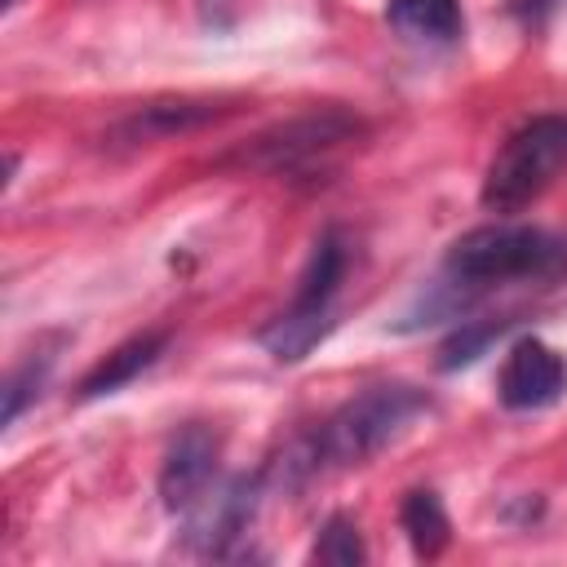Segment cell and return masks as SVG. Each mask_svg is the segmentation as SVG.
I'll return each instance as SVG.
<instances>
[{"label": "cell", "mask_w": 567, "mask_h": 567, "mask_svg": "<svg viewBox=\"0 0 567 567\" xmlns=\"http://www.w3.org/2000/svg\"><path fill=\"white\" fill-rule=\"evenodd\" d=\"M567 275V239L545 230V226H523V221H492L465 230L447 257H443V279L434 284L425 301V323L465 310L474 297L505 288V284H554Z\"/></svg>", "instance_id": "6da1fadb"}, {"label": "cell", "mask_w": 567, "mask_h": 567, "mask_svg": "<svg viewBox=\"0 0 567 567\" xmlns=\"http://www.w3.org/2000/svg\"><path fill=\"white\" fill-rule=\"evenodd\" d=\"M421 412H430V394L416 385H372L363 394H354L350 403H341L323 430L315 434L310 452H306V470H346V465H363L372 461L381 447H390Z\"/></svg>", "instance_id": "7a4b0ae2"}, {"label": "cell", "mask_w": 567, "mask_h": 567, "mask_svg": "<svg viewBox=\"0 0 567 567\" xmlns=\"http://www.w3.org/2000/svg\"><path fill=\"white\" fill-rule=\"evenodd\" d=\"M350 266V244L341 230H323L310 248V261L292 288V301L261 328V346L279 359V363H297L306 359L332 328V310H337V292Z\"/></svg>", "instance_id": "3957f363"}, {"label": "cell", "mask_w": 567, "mask_h": 567, "mask_svg": "<svg viewBox=\"0 0 567 567\" xmlns=\"http://www.w3.org/2000/svg\"><path fill=\"white\" fill-rule=\"evenodd\" d=\"M567 168V115H536L514 128L483 173V208L509 217L540 199Z\"/></svg>", "instance_id": "277c9868"}, {"label": "cell", "mask_w": 567, "mask_h": 567, "mask_svg": "<svg viewBox=\"0 0 567 567\" xmlns=\"http://www.w3.org/2000/svg\"><path fill=\"white\" fill-rule=\"evenodd\" d=\"M359 137V120L346 111H315V115H297L284 120L266 133H257L252 142L239 146L235 164L257 168V173H301L323 164L332 151H341L346 142Z\"/></svg>", "instance_id": "5b68a950"}, {"label": "cell", "mask_w": 567, "mask_h": 567, "mask_svg": "<svg viewBox=\"0 0 567 567\" xmlns=\"http://www.w3.org/2000/svg\"><path fill=\"white\" fill-rule=\"evenodd\" d=\"M567 394V359L540 337H523L509 346L496 372V399L509 412H540Z\"/></svg>", "instance_id": "8992f818"}, {"label": "cell", "mask_w": 567, "mask_h": 567, "mask_svg": "<svg viewBox=\"0 0 567 567\" xmlns=\"http://www.w3.org/2000/svg\"><path fill=\"white\" fill-rule=\"evenodd\" d=\"M217 487V439L204 425H186L159 465V501L168 514H190Z\"/></svg>", "instance_id": "52a82bcc"}, {"label": "cell", "mask_w": 567, "mask_h": 567, "mask_svg": "<svg viewBox=\"0 0 567 567\" xmlns=\"http://www.w3.org/2000/svg\"><path fill=\"white\" fill-rule=\"evenodd\" d=\"M257 514V478H230L217 483L195 509H190V540L204 554H230V545L248 532Z\"/></svg>", "instance_id": "ba28073f"}, {"label": "cell", "mask_w": 567, "mask_h": 567, "mask_svg": "<svg viewBox=\"0 0 567 567\" xmlns=\"http://www.w3.org/2000/svg\"><path fill=\"white\" fill-rule=\"evenodd\" d=\"M164 346H168V332H137V337H128L124 346H115L84 381H80V399H102V394H115V390H124L128 381H137L146 368H155L159 363V354H164Z\"/></svg>", "instance_id": "9c48e42d"}, {"label": "cell", "mask_w": 567, "mask_h": 567, "mask_svg": "<svg viewBox=\"0 0 567 567\" xmlns=\"http://www.w3.org/2000/svg\"><path fill=\"white\" fill-rule=\"evenodd\" d=\"M385 22L412 44H456L465 31V13L456 0H390Z\"/></svg>", "instance_id": "30bf717a"}, {"label": "cell", "mask_w": 567, "mask_h": 567, "mask_svg": "<svg viewBox=\"0 0 567 567\" xmlns=\"http://www.w3.org/2000/svg\"><path fill=\"white\" fill-rule=\"evenodd\" d=\"M217 102H199V97H177V102H151L137 115H128L115 137L124 142H155V137H173V133H190L208 120H217Z\"/></svg>", "instance_id": "8fae6325"}, {"label": "cell", "mask_w": 567, "mask_h": 567, "mask_svg": "<svg viewBox=\"0 0 567 567\" xmlns=\"http://www.w3.org/2000/svg\"><path fill=\"white\" fill-rule=\"evenodd\" d=\"M399 523L416 549V558H439L452 540V523H447V509L443 501L430 492V487H416L403 496V509H399Z\"/></svg>", "instance_id": "7c38bea8"}, {"label": "cell", "mask_w": 567, "mask_h": 567, "mask_svg": "<svg viewBox=\"0 0 567 567\" xmlns=\"http://www.w3.org/2000/svg\"><path fill=\"white\" fill-rule=\"evenodd\" d=\"M310 558H315V563H328V567H354V563L368 558V549H363L359 527H354L346 514H332V518L323 523V532H319Z\"/></svg>", "instance_id": "4fadbf2b"}, {"label": "cell", "mask_w": 567, "mask_h": 567, "mask_svg": "<svg viewBox=\"0 0 567 567\" xmlns=\"http://www.w3.org/2000/svg\"><path fill=\"white\" fill-rule=\"evenodd\" d=\"M49 368H53V354H27L13 372H9V381H4V425H13L18 416H22V408L40 394V385H44V377H49Z\"/></svg>", "instance_id": "5bb4252c"}, {"label": "cell", "mask_w": 567, "mask_h": 567, "mask_svg": "<svg viewBox=\"0 0 567 567\" xmlns=\"http://www.w3.org/2000/svg\"><path fill=\"white\" fill-rule=\"evenodd\" d=\"M492 337H501V323L492 328V323H474V328H461L447 346H443V354H439V368H461V363H474L478 354H483V346L492 341Z\"/></svg>", "instance_id": "9a60e30c"}, {"label": "cell", "mask_w": 567, "mask_h": 567, "mask_svg": "<svg viewBox=\"0 0 567 567\" xmlns=\"http://www.w3.org/2000/svg\"><path fill=\"white\" fill-rule=\"evenodd\" d=\"M235 9L239 0H199V18L213 27V31H226L235 22Z\"/></svg>", "instance_id": "2e32d148"}, {"label": "cell", "mask_w": 567, "mask_h": 567, "mask_svg": "<svg viewBox=\"0 0 567 567\" xmlns=\"http://www.w3.org/2000/svg\"><path fill=\"white\" fill-rule=\"evenodd\" d=\"M4 4H18V0H4Z\"/></svg>", "instance_id": "e0dca14e"}]
</instances>
